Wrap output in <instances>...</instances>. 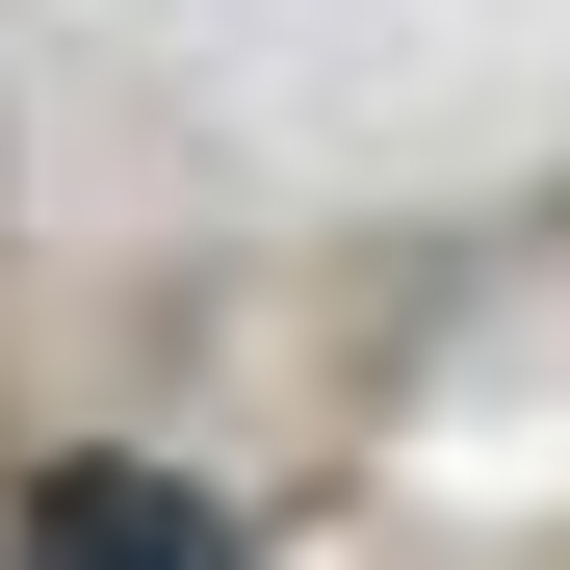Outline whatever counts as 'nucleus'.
<instances>
[{"label":"nucleus","mask_w":570,"mask_h":570,"mask_svg":"<svg viewBox=\"0 0 570 570\" xmlns=\"http://www.w3.org/2000/svg\"><path fill=\"white\" fill-rule=\"evenodd\" d=\"M0 570H234V519L181 493V466H27Z\"/></svg>","instance_id":"1"}]
</instances>
